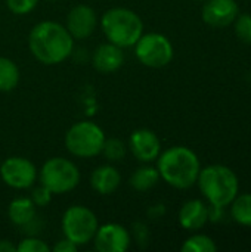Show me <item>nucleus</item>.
<instances>
[{
  "label": "nucleus",
  "mask_w": 251,
  "mask_h": 252,
  "mask_svg": "<svg viewBox=\"0 0 251 252\" xmlns=\"http://www.w3.org/2000/svg\"><path fill=\"white\" fill-rule=\"evenodd\" d=\"M28 47L43 65H58L72 55L74 38L62 24L41 21L30 31Z\"/></svg>",
  "instance_id": "f257e3e1"
},
{
  "label": "nucleus",
  "mask_w": 251,
  "mask_h": 252,
  "mask_svg": "<svg viewBox=\"0 0 251 252\" xmlns=\"http://www.w3.org/2000/svg\"><path fill=\"white\" fill-rule=\"evenodd\" d=\"M160 179L175 189H189L197 183L201 165L197 154L186 146H172L157 158Z\"/></svg>",
  "instance_id": "f03ea898"
},
{
  "label": "nucleus",
  "mask_w": 251,
  "mask_h": 252,
  "mask_svg": "<svg viewBox=\"0 0 251 252\" xmlns=\"http://www.w3.org/2000/svg\"><path fill=\"white\" fill-rule=\"evenodd\" d=\"M197 183L210 205L222 208L231 205L240 189L238 177L235 173L229 167L220 164L201 168Z\"/></svg>",
  "instance_id": "7ed1b4c3"
},
{
  "label": "nucleus",
  "mask_w": 251,
  "mask_h": 252,
  "mask_svg": "<svg viewBox=\"0 0 251 252\" xmlns=\"http://www.w3.org/2000/svg\"><path fill=\"white\" fill-rule=\"evenodd\" d=\"M107 40L121 49L132 47L143 34V21L127 7H111L101 18Z\"/></svg>",
  "instance_id": "20e7f679"
},
{
  "label": "nucleus",
  "mask_w": 251,
  "mask_h": 252,
  "mask_svg": "<svg viewBox=\"0 0 251 252\" xmlns=\"http://www.w3.org/2000/svg\"><path fill=\"white\" fill-rule=\"evenodd\" d=\"M105 139L104 130L96 123L84 120L68 128L65 146L67 151L77 158H93L102 152Z\"/></svg>",
  "instance_id": "39448f33"
},
{
  "label": "nucleus",
  "mask_w": 251,
  "mask_h": 252,
  "mask_svg": "<svg viewBox=\"0 0 251 252\" xmlns=\"http://www.w3.org/2000/svg\"><path fill=\"white\" fill-rule=\"evenodd\" d=\"M38 179L40 185L46 186L53 195H62L78 186L80 171L72 161L53 157L41 165Z\"/></svg>",
  "instance_id": "423d86ee"
},
{
  "label": "nucleus",
  "mask_w": 251,
  "mask_h": 252,
  "mask_svg": "<svg viewBox=\"0 0 251 252\" xmlns=\"http://www.w3.org/2000/svg\"><path fill=\"white\" fill-rule=\"evenodd\" d=\"M99 227L96 214L83 205H72L62 216L64 238L70 239L77 247L87 245L93 241Z\"/></svg>",
  "instance_id": "0eeeda50"
},
{
  "label": "nucleus",
  "mask_w": 251,
  "mask_h": 252,
  "mask_svg": "<svg viewBox=\"0 0 251 252\" xmlns=\"http://www.w3.org/2000/svg\"><path fill=\"white\" fill-rule=\"evenodd\" d=\"M136 59L148 68H164L173 59V44L172 41L160 32L142 34L135 43Z\"/></svg>",
  "instance_id": "6e6552de"
},
{
  "label": "nucleus",
  "mask_w": 251,
  "mask_h": 252,
  "mask_svg": "<svg viewBox=\"0 0 251 252\" xmlns=\"http://www.w3.org/2000/svg\"><path fill=\"white\" fill-rule=\"evenodd\" d=\"M0 177L9 188L24 190L36 183L37 168L27 158L9 157L0 165Z\"/></svg>",
  "instance_id": "1a4fd4ad"
},
{
  "label": "nucleus",
  "mask_w": 251,
  "mask_h": 252,
  "mask_svg": "<svg viewBox=\"0 0 251 252\" xmlns=\"http://www.w3.org/2000/svg\"><path fill=\"white\" fill-rule=\"evenodd\" d=\"M93 244L99 252H126L132 244V235L121 224L107 223L98 227Z\"/></svg>",
  "instance_id": "9d476101"
},
{
  "label": "nucleus",
  "mask_w": 251,
  "mask_h": 252,
  "mask_svg": "<svg viewBox=\"0 0 251 252\" xmlns=\"http://www.w3.org/2000/svg\"><path fill=\"white\" fill-rule=\"evenodd\" d=\"M129 149L138 161L149 164L157 161L161 154V142L155 131L149 128H138L129 137Z\"/></svg>",
  "instance_id": "9b49d317"
},
{
  "label": "nucleus",
  "mask_w": 251,
  "mask_h": 252,
  "mask_svg": "<svg viewBox=\"0 0 251 252\" xmlns=\"http://www.w3.org/2000/svg\"><path fill=\"white\" fill-rule=\"evenodd\" d=\"M98 25V15L93 7L87 4L74 6L67 15V30L74 40H84L90 37Z\"/></svg>",
  "instance_id": "f8f14e48"
},
{
  "label": "nucleus",
  "mask_w": 251,
  "mask_h": 252,
  "mask_svg": "<svg viewBox=\"0 0 251 252\" xmlns=\"http://www.w3.org/2000/svg\"><path fill=\"white\" fill-rule=\"evenodd\" d=\"M201 10L203 21L215 28L231 25L238 16V4L235 0H204Z\"/></svg>",
  "instance_id": "ddd939ff"
},
{
  "label": "nucleus",
  "mask_w": 251,
  "mask_h": 252,
  "mask_svg": "<svg viewBox=\"0 0 251 252\" xmlns=\"http://www.w3.org/2000/svg\"><path fill=\"white\" fill-rule=\"evenodd\" d=\"M124 63V52L121 47L112 43H104L98 46L92 55V65L102 74L115 72Z\"/></svg>",
  "instance_id": "4468645a"
},
{
  "label": "nucleus",
  "mask_w": 251,
  "mask_h": 252,
  "mask_svg": "<svg viewBox=\"0 0 251 252\" xmlns=\"http://www.w3.org/2000/svg\"><path fill=\"white\" fill-rule=\"evenodd\" d=\"M209 221V207L201 199H191L185 202L179 211V223L189 232L200 230Z\"/></svg>",
  "instance_id": "2eb2a0df"
},
{
  "label": "nucleus",
  "mask_w": 251,
  "mask_h": 252,
  "mask_svg": "<svg viewBox=\"0 0 251 252\" xmlns=\"http://www.w3.org/2000/svg\"><path fill=\"white\" fill-rule=\"evenodd\" d=\"M120 185H121V174L115 167L109 164L95 168L90 174L92 189L102 196L114 193L120 188Z\"/></svg>",
  "instance_id": "dca6fc26"
},
{
  "label": "nucleus",
  "mask_w": 251,
  "mask_h": 252,
  "mask_svg": "<svg viewBox=\"0 0 251 252\" xmlns=\"http://www.w3.org/2000/svg\"><path fill=\"white\" fill-rule=\"evenodd\" d=\"M36 211H37V207L34 205L31 198L19 196V198H15L9 204L7 217L15 226L24 227L25 224H28L30 221L36 219Z\"/></svg>",
  "instance_id": "f3484780"
},
{
  "label": "nucleus",
  "mask_w": 251,
  "mask_h": 252,
  "mask_svg": "<svg viewBox=\"0 0 251 252\" xmlns=\"http://www.w3.org/2000/svg\"><path fill=\"white\" fill-rule=\"evenodd\" d=\"M158 180H160V173L155 167L142 165L133 171V174L129 179V185L136 192H148L158 183Z\"/></svg>",
  "instance_id": "a211bd4d"
},
{
  "label": "nucleus",
  "mask_w": 251,
  "mask_h": 252,
  "mask_svg": "<svg viewBox=\"0 0 251 252\" xmlns=\"http://www.w3.org/2000/svg\"><path fill=\"white\" fill-rule=\"evenodd\" d=\"M19 83V69L16 63L4 56H0V92H12Z\"/></svg>",
  "instance_id": "6ab92c4d"
},
{
  "label": "nucleus",
  "mask_w": 251,
  "mask_h": 252,
  "mask_svg": "<svg viewBox=\"0 0 251 252\" xmlns=\"http://www.w3.org/2000/svg\"><path fill=\"white\" fill-rule=\"evenodd\" d=\"M231 204H232L231 208L232 219L241 226L251 227V193L237 195Z\"/></svg>",
  "instance_id": "aec40b11"
},
{
  "label": "nucleus",
  "mask_w": 251,
  "mask_h": 252,
  "mask_svg": "<svg viewBox=\"0 0 251 252\" xmlns=\"http://www.w3.org/2000/svg\"><path fill=\"white\" fill-rule=\"evenodd\" d=\"M182 252H216L217 247L215 244V241L207 236V235H194L191 238H188L182 248Z\"/></svg>",
  "instance_id": "412c9836"
},
{
  "label": "nucleus",
  "mask_w": 251,
  "mask_h": 252,
  "mask_svg": "<svg viewBox=\"0 0 251 252\" xmlns=\"http://www.w3.org/2000/svg\"><path fill=\"white\" fill-rule=\"evenodd\" d=\"M126 152H127L126 145L120 139L112 137V139H105L101 154H104V157L108 162H120L124 159Z\"/></svg>",
  "instance_id": "4be33fe9"
},
{
  "label": "nucleus",
  "mask_w": 251,
  "mask_h": 252,
  "mask_svg": "<svg viewBox=\"0 0 251 252\" xmlns=\"http://www.w3.org/2000/svg\"><path fill=\"white\" fill-rule=\"evenodd\" d=\"M235 34L243 41L251 44V15L250 13H238L235 18Z\"/></svg>",
  "instance_id": "5701e85b"
},
{
  "label": "nucleus",
  "mask_w": 251,
  "mask_h": 252,
  "mask_svg": "<svg viewBox=\"0 0 251 252\" xmlns=\"http://www.w3.org/2000/svg\"><path fill=\"white\" fill-rule=\"evenodd\" d=\"M49 245L36 236L24 238L16 245V252H49Z\"/></svg>",
  "instance_id": "b1692460"
},
{
  "label": "nucleus",
  "mask_w": 251,
  "mask_h": 252,
  "mask_svg": "<svg viewBox=\"0 0 251 252\" xmlns=\"http://www.w3.org/2000/svg\"><path fill=\"white\" fill-rule=\"evenodd\" d=\"M38 0H6L7 9L15 15H25L34 10Z\"/></svg>",
  "instance_id": "393cba45"
},
{
  "label": "nucleus",
  "mask_w": 251,
  "mask_h": 252,
  "mask_svg": "<svg viewBox=\"0 0 251 252\" xmlns=\"http://www.w3.org/2000/svg\"><path fill=\"white\" fill-rule=\"evenodd\" d=\"M52 192L46 188V186H43V185H40V186H37V188H34L33 189V192H31V201L34 202V205L36 207H40V208H43V207H46V205H49V202L52 201Z\"/></svg>",
  "instance_id": "a878e982"
},
{
  "label": "nucleus",
  "mask_w": 251,
  "mask_h": 252,
  "mask_svg": "<svg viewBox=\"0 0 251 252\" xmlns=\"http://www.w3.org/2000/svg\"><path fill=\"white\" fill-rule=\"evenodd\" d=\"M132 236L139 244V247H145L148 244V241H149L148 227L143 223H141V221L133 223V226H132Z\"/></svg>",
  "instance_id": "bb28decb"
},
{
  "label": "nucleus",
  "mask_w": 251,
  "mask_h": 252,
  "mask_svg": "<svg viewBox=\"0 0 251 252\" xmlns=\"http://www.w3.org/2000/svg\"><path fill=\"white\" fill-rule=\"evenodd\" d=\"M52 250H53V252H77L78 247L75 244H72L70 239L64 238L62 241H58Z\"/></svg>",
  "instance_id": "cd10ccee"
},
{
  "label": "nucleus",
  "mask_w": 251,
  "mask_h": 252,
  "mask_svg": "<svg viewBox=\"0 0 251 252\" xmlns=\"http://www.w3.org/2000/svg\"><path fill=\"white\" fill-rule=\"evenodd\" d=\"M164 213H166V208H164V205L158 204V205H154V207H151V208H149V211H148V216H149L151 219H158V217H161Z\"/></svg>",
  "instance_id": "c85d7f7f"
},
{
  "label": "nucleus",
  "mask_w": 251,
  "mask_h": 252,
  "mask_svg": "<svg viewBox=\"0 0 251 252\" xmlns=\"http://www.w3.org/2000/svg\"><path fill=\"white\" fill-rule=\"evenodd\" d=\"M0 252H16V245H13L7 239H3L0 241Z\"/></svg>",
  "instance_id": "c756f323"
},
{
  "label": "nucleus",
  "mask_w": 251,
  "mask_h": 252,
  "mask_svg": "<svg viewBox=\"0 0 251 252\" xmlns=\"http://www.w3.org/2000/svg\"><path fill=\"white\" fill-rule=\"evenodd\" d=\"M47 1H58V0H47Z\"/></svg>",
  "instance_id": "7c9ffc66"
},
{
  "label": "nucleus",
  "mask_w": 251,
  "mask_h": 252,
  "mask_svg": "<svg viewBox=\"0 0 251 252\" xmlns=\"http://www.w3.org/2000/svg\"><path fill=\"white\" fill-rule=\"evenodd\" d=\"M198 1H204V0H198Z\"/></svg>",
  "instance_id": "2f4dec72"
}]
</instances>
